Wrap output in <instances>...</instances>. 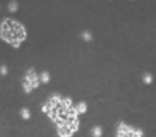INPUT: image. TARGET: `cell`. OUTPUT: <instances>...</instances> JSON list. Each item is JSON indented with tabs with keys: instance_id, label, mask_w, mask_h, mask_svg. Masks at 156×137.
<instances>
[{
	"instance_id": "1",
	"label": "cell",
	"mask_w": 156,
	"mask_h": 137,
	"mask_svg": "<svg viewBox=\"0 0 156 137\" xmlns=\"http://www.w3.org/2000/svg\"><path fill=\"white\" fill-rule=\"evenodd\" d=\"M0 34L5 42L10 43L15 48H18L20 44L26 39V31L23 26L11 18H7L2 22Z\"/></svg>"
},
{
	"instance_id": "2",
	"label": "cell",
	"mask_w": 156,
	"mask_h": 137,
	"mask_svg": "<svg viewBox=\"0 0 156 137\" xmlns=\"http://www.w3.org/2000/svg\"><path fill=\"white\" fill-rule=\"evenodd\" d=\"M144 133L140 130H134L124 124H119L117 128V137H143Z\"/></svg>"
},
{
	"instance_id": "3",
	"label": "cell",
	"mask_w": 156,
	"mask_h": 137,
	"mask_svg": "<svg viewBox=\"0 0 156 137\" xmlns=\"http://www.w3.org/2000/svg\"><path fill=\"white\" fill-rule=\"evenodd\" d=\"M26 82H28L33 88H37L39 86V77L37 76L35 71L33 68H29L26 73Z\"/></svg>"
},
{
	"instance_id": "4",
	"label": "cell",
	"mask_w": 156,
	"mask_h": 137,
	"mask_svg": "<svg viewBox=\"0 0 156 137\" xmlns=\"http://www.w3.org/2000/svg\"><path fill=\"white\" fill-rule=\"evenodd\" d=\"M20 114H21L22 119H24V120L30 119V110H29L28 108H22L21 111H20Z\"/></svg>"
},
{
	"instance_id": "5",
	"label": "cell",
	"mask_w": 156,
	"mask_h": 137,
	"mask_svg": "<svg viewBox=\"0 0 156 137\" xmlns=\"http://www.w3.org/2000/svg\"><path fill=\"white\" fill-rule=\"evenodd\" d=\"M7 9H9L11 12H16V11L18 10V2H17V1H15V0L10 1V2H9V5H7Z\"/></svg>"
},
{
	"instance_id": "6",
	"label": "cell",
	"mask_w": 156,
	"mask_h": 137,
	"mask_svg": "<svg viewBox=\"0 0 156 137\" xmlns=\"http://www.w3.org/2000/svg\"><path fill=\"white\" fill-rule=\"evenodd\" d=\"M74 109H76V111H77V113H85V111H87V104H85V103H83V102H80V103H79Z\"/></svg>"
},
{
	"instance_id": "7",
	"label": "cell",
	"mask_w": 156,
	"mask_h": 137,
	"mask_svg": "<svg viewBox=\"0 0 156 137\" xmlns=\"http://www.w3.org/2000/svg\"><path fill=\"white\" fill-rule=\"evenodd\" d=\"M40 81L44 82V83H48V82L50 81V73H49L48 71L41 72V75H40Z\"/></svg>"
},
{
	"instance_id": "8",
	"label": "cell",
	"mask_w": 156,
	"mask_h": 137,
	"mask_svg": "<svg viewBox=\"0 0 156 137\" xmlns=\"http://www.w3.org/2000/svg\"><path fill=\"white\" fill-rule=\"evenodd\" d=\"M143 81H144V83L150 84V83L152 82V75L149 73V72H145V73L143 75Z\"/></svg>"
},
{
	"instance_id": "9",
	"label": "cell",
	"mask_w": 156,
	"mask_h": 137,
	"mask_svg": "<svg viewBox=\"0 0 156 137\" xmlns=\"http://www.w3.org/2000/svg\"><path fill=\"white\" fill-rule=\"evenodd\" d=\"M91 133H93L94 137H101V135H102V128H101L100 126H95V127L93 128Z\"/></svg>"
},
{
	"instance_id": "10",
	"label": "cell",
	"mask_w": 156,
	"mask_h": 137,
	"mask_svg": "<svg viewBox=\"0 0 156 137\" xmlns=\"http://www.w3.org/2000/svg\"><path fill=\"white\" fill-rule=\"evenodd\" d=\"M82 38H83L84 40H87V42H90V40L93 39V37H91V33H90L89 31H84V32L82 33Z\"/></svg>"
},
{
	"instance_id": "11",
	"label": "cell",
	"mask_w": 156,
	"mask_h": 137,
	"mask_svg": "<svg viewBox=\"0 0 156 137\" xmlns=\"http://www.w3.org/2000/svg\"><path fill=\"white\" fill-rule=\"evenodd\" d=\"M23 89H24V93H30L33 87L28 83V82H23Z\"/></svg>"
},
{
	"instance_id": "12",
	"label": "cell",
	"mask_w": 156,
	"mask_h": 137,
	"mask_svg": "<svg viewBox=\"0 0 156 137\" xmlns=\"http://www.w3.org/2000/svg\"><path fill=\"white\" fill-rule=\"evenodd\" d=\"M7 73V67L5 66V65H2V66H0V75H2V76H5Z\"/></svg>"
},
{
	"instance_id": "13",
	"label": "cell",
	"mask_w": 156,
	"mask_h": 137,
	"mask_svg": "<svg viewBox=\"0 0 156 137\" xmlns=\"http://www.w3.org/2000/svg\"><path fill=\"white\" fill-rule=\"evenodd\" d=\"M0 9H1V7H0Z\"/></svg>"
}]
</instances>
